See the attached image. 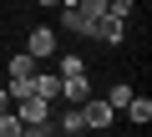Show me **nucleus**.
Masks as SVG:
<instances>
[{
    "label": "nucleus",
    "instance_id": "f257e3e1",
    "mask_svg": "<svg viewBox=\"0 0 152 137\" xmlns=\"http://www.w3.org/2000/svg\"><path fill=\"white\" fill-rule=\"evenodd\" d=\"M86 36H91V41H102V46H122V41H127V21H117V15H107V10H102V15L91 21V31H86Z\"/></svg>",
    "mask_w": 152,
    "mask_h": 137
},
{
    "label": "nucleus",
    "instance_id": "f03ea898",
    "mask_svg": "<svg viewBox=\"0 0 152 137\" xmlns=\"http://www.w3.org/2000/svg\"><path fill=\"white\" fill-rule=\"evenodd\" d=\"M76 107H81V122H86V127H112V122H117L112 102H102V97H86V102H76Z\"/></svg>",
    "mask_w": 152,
    "mask_h": 137
},
{
    "label": "nucleus",
    "instance_id": "7ed1b4c3",
    "mask_svg": "<svg viewBox=\"0 0 152 137\" xmlns=\"http://www.w3.org/2000/svg\"><path fill=\"white\" fill-rule=\"evenodd\" d=\"M26 51H31L36 61H46V56L56 51V31H51V26H36V31H31V41H26Z\"/></svg>",
    "mask_w": 152,
    "mask_h": 137
},
{
    "label": "nucleus",
    "instance_id": "20e7f679",
    "mask_svg": "<svg viewBox=\"0 0 152 137\" xmlns=\"http://www.w3.org/2000/svg\"><path fill=\"white\" fill-rule=\"evenodd\" d=\"M15 117H20V122H46V117H51V102L31 92V97H20V112H15Z\"/></svg>",
    "mask_w": 152,
    "mask_h": 137
},
{
    "label": "nucleus",
    "instance_id": "39448f33",
    "mask_svg": "<svg viewBox=\"0 0 152 137\" xmlns=\"http://www.w3.org/2000/svg\"><path fill=\"white\" fill-rule=\"evenodd\" d=\"M31 76H36V56L31 51H15L10 56V81H31Z\"/></svg>",
    "mask_w": 152,
    "mask_h": 137
},
{
    "label": "nucleus",
    "instance_id": "423d86ee",
    "mask_svg": "<svg viewBox=\"0 0 152 137\" xmlns=\"http://www.w3.org/2000/svg\"><path fill=\"white\" fill-rule=\"evenodd\" d=\"M31 92H36V97H46V102H56V97H61V76L36 71V76H31Z\"/></svg>",
    "mask_w": 152,
    "mask_h": 137
},
{
    "label": "nucleus",
    "instance_id": "0eeeda50",
    "mask_svg": "<svg viewBox=\"0 0 152 137\" xmlns=\"http://www.w3.org/2000/svg\"><path fill=\"white\" fill-rule=\"evenodd\" d=\"M122 112H127V122H137V127H142V122H152V102H147V97H137V92H132V102H127Z\"/></svg>",
    "mask_w": 152,
    "mask_h": 137
},
{
    "label": "nucleus",
    "instance_id": "6e6552de",
    "mask_svg": "<svg viewBox=\"0 0 152 137\" xmlns=\"http://www.w3.org/2000/svg\"><path fill=\"white\" fill-rule=\"evenodd\" d=\"M61 92H66L71 102H86V97H91V86H86V71H76V76H66V81H61Z\"/></svg>",
    "mask_w": 152,
    "mask_h": 137
},
{
    "label": "nucleus",
    "instance_id": "1a4fd4ad",
    "mask_svg": "<svg viewBox=\"0 0 152 137\" xmlns=\"http://www.w3.org/2000/svg\"><path fill=\"white\" fill-rule=\"evenodd\" d=\"M20 132H26V122L15 112H0V137H20Z\"/></svg>",
    "mask_w": 152,
    "mask_h": 137
},
{
    "label": "nucleus",
    "instance_id": "9d476101",
    "mask_svg": "<svg viewBox=\"0 0 152 137\" xmlns=\"http://www.w3.org/2000/svg\"><path fill=\"white\" fill-rule=\"evenodd\" d=\"M61 132H81L86 122H81V107H71V112H61V122H56Z\"/></svg>",
    "mask_w": 152,
    "mask_h": 137
},
{
    "label": "nucleus",
    "instance_id": "9b49d317",
    "mask_svg": "<svg viewBox=\"0 0 152 137\" xmlns=\"http://www.w3.org/2000/svg\"><path fill=\"white\" fill-rule=\"evenodd\" d=\"M107 102H112V112H122V107H127V102H132V86H127V81H117V86H112V97H107Z\"/></svg>",
    "mask_w": 152,
    "mask_h": 137
},
{
    "label": "nucleus",
    "instance_id": "f8f14e48",
    "mask_svg": "<svg viewBox=\"0 0 152 137\" xmlns=\"http://www.w3.org/2000/svg\"><path fill=\"white\" fill-rule=\"evenodd\" d=\"M137 10V0H107V15H117V21H127Z\"/></svg>",
    "mask_w": 152,
    "mask_h": 137
},
{
    "label": "nucleus",
    "instance_id": "ddd939ff",
    "mask_svg": "<svg viewBox=\"0 0 152 137\" xmlns=\"http://www.w3.org/2000/svg\"><path fill=\"white\" fill-rule=\"evenodd\" d=\"M76 10H81V15H86V21H96V15H102V10H107V0H76Z\"/></svg>",
    "mask_w": 152,
    "mask_h": 137
},
{
    "label": "nucleus",
    "instance_id": "4468645a",
    "mask_svg": "<svg viewBox=\"0 0 152 137\" xmlns=\"http://www.w3.org/2000/svg\"><path fill=\"white\" fill-rule=\"evenodd\" d=\"M76 71H86V61L81 56H61V76H76Z\"/></svg>",
    "mask_w": 152,
    "mask_h": 137
},
{
    "label": "nucleus",
    "instance_id": "2eb2a0df",
    "mask_svg": "<svg viewBox=\"0 0 152 137\" xmlns=\"http://www.w3.org/2000/svg\"><path fill=\"white\" fill-rule=\"evenodd\" d=\"M0 112H10V92H0Z\"/></svg>",
    "mask_w": 152,
    "mask_h": 137
},
{
    "label": "nucleus",
    "instance_id": "dca6fc26",
    "mask_svg": "<svg viewBox=\"0 0 152 137\" xmlns=\"http://www.w3.org/2000/svg\"><path fill=\"white\" fill-rule=\"evenodd\" d=\"M41 5H61V0H41Z\"/></svg>",
    "mask_w": 152,
    "mask_h": 137
}]
</instances>
